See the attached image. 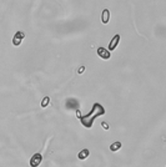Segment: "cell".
Segmentation results:
<instances>
[{
	"label": "cell",
	"mask_w": 166,
	"mask_h": 167,
	"mask_svg": "<svg viewBox=\"0 0 166 167\" xmlns=\"http://www.w3.org/2000/svg\"><path fill=\"white\" fill-rule=\"evenodd\" d=\"M84 70H85V67H84V66H81V67L79 69V74H82V71H84Z\"/></svg>",
	"instance_id": "cell-11"
},
{
	"label": "cell",
	"mask_w": 166,
	"mask_h": 167,
	"mask_svg": "<svg viewBox=\"0 0 166 167\" xmlns=\"http://www.w3.org/2000/svg\"><path fill=\"white\" fill-rule=\"evenodd\" d=\"M105 115V109L104 106L101 104H94L93 109H91L90 114H87L86 116H80V121L82 123V126L86 127V128H90L91 126H93L94 123V120L96 117H99V116H103Z\"/></svg>",
	"instance_id": "cell-1"
},
{
	"label": "cell",
	"mask_w": 166,
	"mask_h": 167,
	"mask_svg": "<svg viewBox=\"0 0 166 167\" xmlns=\"http://www.w3.org/2000/svg\"><path fill=\"white\" fill-rule=\"evenodd\" d=\"M101 126H103V128L104 130H106V131H108V130H109V123L108 122H105V121H103V122H101Z\"/></svg>",
	"instance_id": "cell-10"
},
{
	"label": "cell",
	"mask_w": 166,
	"mask_h": 167,
	"mask_svg": "<svg viewBox=\"0 0 166 167\" xmlns=\"http://www.w3.org/2000/svg\"><path fill=\"white\" fill-rule=\"evenodd\" d=\"M96 53H98V55L101 58V59H104V60H109L110 56H111V54H110L109 50H106L105 48H99L98 50H96Z\"/></svg>",
	"instance_id": "cell-4"
},
{
	"label": "cell",
	"mask_w": 166,
	"mask_h": 167,
	"mask_svg": "<svg viewBox=\"0 0 166 167\" xmlns=\"http://www.w3.org/2000/svg\"><path fill=\"white\" fill-rule=\"evenodd\" d=\"M120 148H121V142H119V141H115L110 145V151H113V152L119 151Z\"/></svg>",
	"instance_id": "cell-8"
},
{
	"label": "cell",
	"mask_w": 166,
	"mask_h": 167,
	"mask_svg": "<svg viewBox=\"0 0 166 167\" xmlns=\"http://www.w3.org/2000/svg\"><path fill=\"white\" fill-rule=\"evenodd\" d=\"M50 104V97L49 96H45L43 101H41V107H46V106Z\"/></svg>",
	"instance_id": "cell-9"
},
{
	"label": "cell",
	"mask_w": 166,
	"mask_h": 167,
	"mask_svg": "<svg viewBox=\"0 0 166 167\" xmlns=\"http://www.w3.org/2000/svg\"><path fill=\"white\" fill-rule=\"evenodd\" d=\"M41 161H43V156H41V154H35L30 159V166L31 167H38L41 163Z\"/></svg>",
	"instance_id": "cell-3"
},
{
	"label": "cell",
	"mask_w": 166,
	"mask_h": 167,
	"mask_svg": "<svg viewBox=\"0 0 166 167\" xmlns=\"http://www.w3.org/2000/svg\"><path fill=\"white\" fill-rule=\"evenodd\" d=\"M89 155H90V151L87 150V148H84V150H81L79 152L77 157H79V160H86L87 157H89Z\"/></svg>",
	"instance_id": "cell-7"
},
{
	"label": "cell",
	"mask_w": 166,
	"mask_h": 167,
	"mask_svg": "<svg viewBox=\"0 0 166 167\" xmlns=\"http://www.w3.org/2000/svg\"><path fill=\"white\" fill-rule=\"evenodd\" d=\"M119 41H120V35L119 34H116V35H114V38H113V40L110 41V44H109V51H113V50H115L116 49V46L119 45Z\"/></svg>",
	"instance_id": "cell-5"
},
{
	"label": "cell",
	"mask_w": 166,
	"mask_h": 167,
	"mask_svg": "<svg viewBox=\"0 0 166 167\" xmlns=\"http://www.w3.org/2000/svg\"><path fill=\"white\" fill-rule=\"evenodd\" d=\"M26 36V34L24 31H18L15 35H14V38H13V45L14 46H19L21 44V41L23 39H24Z\"/></svg>",
	"instance_id": "cell-2"
},
{
	"label": "cell",
	"mask_w": 166,
	"mask_h": 167,
	"mask_svg": "<svg viewBox=\"0 0 166 167\" xmlns=\"http://www.w3.org/2000/svg\"><path fill=\"white\" fill-rule=\"evenodd\" d=\"M110 20V11L108 9H105L103 10V14H101V21H103V24H108Z\"/></svg>",
	"instance_id": "cell-6"
}]
</instances>
